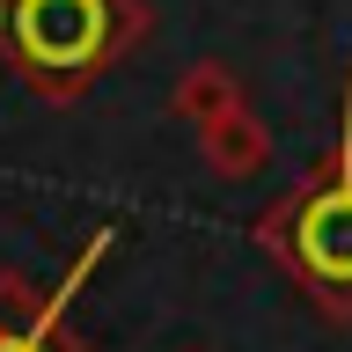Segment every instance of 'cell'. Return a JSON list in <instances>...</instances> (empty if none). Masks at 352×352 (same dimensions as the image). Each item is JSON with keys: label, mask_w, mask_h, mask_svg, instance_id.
I'll use <instances>...</instances> for the list:
<instances>
[{"label": "cell", "mask_w": 352, "mask_h": 352, "mask_svg": "<svg viewBox=\"0 0 352 352\" xmlns=\"http://www.w3.org/2000/svg\"><path fill=\"white\" fill-rule=\"evenodd\" d=\"M147 37V0H8L0 59L44 103H81L88 81Z\"/></svg>", "instance_id": "obj_2"}, {"label": "cell", "mask_w": 352, "mask_h": 352, "mask_svg": "<svg viewBox=\"0 0 352 352\" xmlns=\"http://www.w3.org/2000/svg\"><path fill=\"white\" fill-rule=\"evenodd\" d=\"M110 242H118L110 228H96V235H88V250L66 264V279L44 294L37 316H0V352H88L81 338H74V323H66V308H74V294L88 286V272L110 257Z\"/></svg>", "instance_id": "obj_3"}, {"label": "cell", "mask_w": 352, "mask_h": 352, "mask_svg": "<svg viewBox=\"0 0 352 352\" xmlns=\"http://www.w3.org/2000/svg\"><path fill=\"white\" fill-rule=\"evenodd\" d=\"M198 162H206L220 184H242V176H257L264 162H272V132L257 125L250 103H235L228 118H213V125L198 132Z\"/></svg>", "instance_id": "obj_4"}, {"label": "cell", "mask_w": 352, "mask_h": 352, "mask_svg": "<svg viewBox=\"0 0 352 352\" xmlns=\"http://www.w3.org/2000/svg\"><path fill=\"white\" fill-rule=\"evenodd\" d=\"M235 103H250V96H242V81L228 74V59H198V66H184V74H176V88H169V110H176V118H191L198 132L213 125V118H228Z\"/></svg>", "instance_id": "obj_5"}, {"label": "cell", "mask_w": 352, "mask_h": 352, "mask_svg": "<svg viewBox=\"0 0 352 352\" xmlns=\"http://www.w3.org/2000/svg\"><path fill=\"white\" fill-rule=\"evenodd\" d=\"M257 250L323 316L352 323V59H345V125H338V147H330V162L308 184H294L279 206H264Z\"/></svg>", "instance_id": "obj_1"}, {"label": "cell", "mask_w": 352, "mask_h": 352, "mask_svg": "<svg viewBox=\"0 0 352 352\" xmlns=\"http://www.w3.org/2000/svg\"><path fill=\"white\" fill-rule=\"evenodd\" d=\"M0 30H8V0H0Z\"/></svg>", "instance_id": "obj_6"}]
</instances>
